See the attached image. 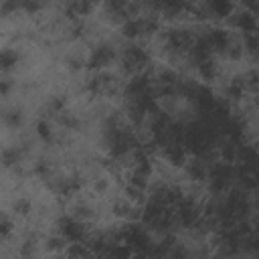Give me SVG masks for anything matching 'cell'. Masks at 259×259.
Wrapping results in <instances>:
<instances>
[{"mask_svg": "<svg viewBox=\"0 0 259 259\" xmlns=\"http://www.w3.org/2000/svg\"><path fill=\"white\" fill-rule=\"evenodd\" d=\"M59 231L67 243H83L87 239V231H85L83 221L73 219V217H63L59 221Z\"/></svg>", "mask_w": 259, "mask_h": 259, "instance_id": "obj_1", "label": "cell"}, {"mask_svg": "<svg viewBox=\"0 0 259 259\" xmlns=\"http://www.w3.org/2000/svg\"><path fill=\"white\" fill-rule=\"evenodd\" d=\"M121 61H123V67H125L127 71L136 73V71H140V69H144V67L148 65L150 57H148V53H146L142 47H138V45H127V47L123 49Z\"/></svg>", "mask_w": 259, "mask_h": 259, "instance_id": "obj_2", "label": "cell"}, {"mask_svg": "<svg viewBox=\"0 0 259 259\" xmlns=\"http://www.w3.org/2000/svg\"><path fill=\"white\" fill-rule=\"evenodd\" d=\"M229 20H231V24H233L235 28L243 30L245 34H255V30H257V18H255V14L249 12V10L233 12V14L229 16Z\"/></svg>", "mask_w": 259, "mask_h": 259, "instance_id": "obj_3", "label": "cell"}, {"mask_svg": "<svg viewBox=\"0 0 259 259\" xmlns=\"http://www.w3.org/2000/svg\"><path fill=\"white\" fill-rule=\"evenodd\" d=\"M113 57H115V51H113L109 45H99V47L93 49V53H91L87 65H89L91 69H101V67L109 65V63L113 61Z\"/></svg>", "mask_w": 259, "mask_h": 259, "instance_id": "obj_4", "label": "cell"}, {"mask_svg": "<svg viewBox=\"0 0 259 259\" xmlns=\"http://www.w3.org/2000/svg\"><path fill=\"white\" fill-rule=\"evenodd\" d=\"M184 170H186V174L192 178V180H204L206 178V170H208V166H206V162L202 160V158H190V160H186V164H184Z\"/></svg>", "mask_w": 259, "mask_h": 259, "instance_id": "obj_5", "label": "cell"}, {"mask_svg": "<svg viewBox=\"0 0 259 259\" xmlns=\"http://www.w3.org/2000/svg\"><path fill=\"white\" fill-rule=\"evenodd\" d=\"M206 14H212L214 18H229L233 14V4L229 0H212L206 4Z\"/></svg>", "mask_w": 259, "mask_h": 259, "instance_id": "obj_6", "label": "cell"}, {"mask_svg": "<svg viewBox=\"0 0 259 259\" xmlns=\"http://www.w3.org/2000/svg\"><path fill=\"white\" fill-rule=\"evenodd\" d=\"M18 63V55L12 49H2L0 51V71H10Z\"/></svg>", "mask_w": 259, "mask_h": 259, "instance_id": "obj_7", "label": "cell"}, {"mask_svg": "<svg viewBox=\"0 0 259 259\" xmlns=\"http://www.w3.org/2000/svg\"><path fill=\"white\" fill-rule=\"evenodd\" d=\"M196 69H198V73H200V77H202L204 81H212V79H214V75H217V65H214V61H212V59H208V61L200 63Z\"/></svg>", "mask_w": 259, "mask_h": 259, "instance_id": "obj_8", "label": "cell"}, {"mask_svg": "<svg viewBox=\"0 0 259 259\" xmlns=\"http://www.w3.org/2000/svg\"><path fill=\"white\" fill-rule=\"evenodd\" d=\"M18 160H20V152L16 148H6L2 152V164L4 166H14Z\"/></svg>", "mask_w": 259, "mask_h": 259, "instance_id": "obj_9", "label": "cell"}, {"mask_svg": "<svg viewBox=\"0 0 259 259\" xmlns=\"http://www.w3.org/2000/svg\"><path fill=\"white\" fill-rule=\"evenodd\" d=\"M67 245H69V243H67L61 235H59V237H51V239L47 241V247H49V249H53V251H65V249H67Z\"/></svg>", "mask_w": 259, "mask_h": 259, "instance_id": "obj_10", "label": "cell"}, {"mask_svg": "<svg viewBox=\"0 0 259 259\" xmlns=\"http://www.w3.org/2000/svg\"><path fill=\"white\" fill-rule=\"evenodd\" d=\"M4 121H6L8 125H12V127H16V125H20V121H22V115H20V111H16V109H12V111H8V113H4Z\"/></svg>", "mask_w": 259, "mask_h": 259, "instance_id": "obj_11", "label": "cell"}, {"mask_svg": "<svg viewBox=\"0 0 259 259\" xmlns=\"http://www.w3.org/2000/svg\"><path fill=\"white\" fill-rule=\"evenodd\" d=\"M30 200H26V198H18L16 202H14V212H18V214H28L30 212Z\"/></svg>", "mask_w": 259, "mask_h": 259, "instance_id": "obj_12", "label": "cell"}, {"mask_svg": "<svg viewBox=\"0 0 259 259\" xmlns=\"http://www.w3.org/2000/svg\"><path fill=\"white\" fill-rule=\"evenodd\" d=\"M36 132H38V136H40L45 142H49V140L53 138V134H51V127H49V123H47V121H38V125H36Z\"/></svg>", "mask_w": 259, "mask_h": 259, "instance_id": "obj_13", "label": "cell"}, {"mask_svg": "<svg viewBox=\"0 0 259 259\" xmlns=\"http://www.w3.org/2000/svg\"><path fill=\"white\" fill-rule=\"evenodd\" d=\"M12 233V221L6 217H0V237H6Z\"/></svg>", "mask_w": 259, "mask_h": 259, "instance_id": "obj_14", "label": "cell"}, {"mask_svg": "<svg viewBox=\"0 0 259 259\" xmlns=\"http://www.w3.org/2000/svg\"><path fill=\"white\" fill-rule=\"evenodd\" d=\"M8 89H10V81L0 79V95H6V93H8Z\"/></svg>", "mask_w": 259, "mask_h": 259, "instance_id": "obj_15", "label": "cell"}, {"mask_svg": "<svg viewBox=\"0 0 259 259\" xmlns=\"http://www.w3.org/2000/svg\"><path fill=\"white\" fill-rule=\"evenodd\" d=\"M22 259H30V257H22Z\"/></svg>", "mask_w": 259, "mask_h": 259, "instance_id": "obj_16", "label": "cell"}]
</instances>
